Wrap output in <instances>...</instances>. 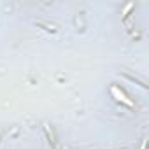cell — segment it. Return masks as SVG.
I'll use <instances>...</instances> for the list:
<instances>
[{"label":"cell","instance_id":"obj_1","mask_svg":"<svg viewBox=\"0 0 149 149\" xmlns=\"http://www.w3.org/2000/svg\"><path fill=\"white\" fill-rule=\"evenodd\" d=\"M111 93H112V97L118 100V102H121V104H125L126 107H130V109H133L135 105H133V102L125 95V91H121L118 86H111Z\"/></svg>","mask_w":149,"mask_h":149},{"label":"cell","instance_id":"obj_2","mask_svg":"<svg viewBox=\"0 0 149 149\" xmlns=\"http://www.w3.org/2000/svg\"><path fill=\"white\" fill-rule=\"evenodd\" d=\"M39 26H46V30H49V32H56V28H54L53 25H47V23H39Z\"/></svg>","mask_w":149,"mask_h":149}]
</instances>
